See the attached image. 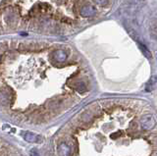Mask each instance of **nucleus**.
<instances>
[{"instance_id": "f257e3e1", "label": "nucleus", "mask_w": 157, "mask_h": 156, "mask_svg": "<svg viewBox=\"0 0 157 156\" xmlns=\"http://www.w3.org/2000/svg\"><path fill=\"white\" fill-rule=\"evenodd\" d=\"M156 125V119L153 115L146 114L140 119V126L144 130H151Z\"/></svg>"}, {"instance_id": "f03ea898", "label": "nucleus", "mask_w": 157, "mask_h": 156, "mask_svg": "<svg viewBox=\"0 0 157 156\" xmlns=\"http://www.w3.org/2000/svg\"><path fill=\"white\" fill-rule=\"evenodd\" d=\"M24 139H25L26 141L28 142H40L41 141V137L38 136V134L31 133V132H26L25 134H24Z\"/></svg>"}, {"instance_id": "7ed1b4c3", "label": "nucleus", "mask_w": 157, "mask_h": 156, "mask_svg": "<svg viewBox=\"0 0 157 156\" xmlns=\"http://www.w3.org/2000/svg\"><path fill=\"white\" fill-rule=\"evenodd\" d=\"M130 34L133 36V39H135V41H137L138 45L140 46V50H141V52L143 53V55H144L146 58H151V57H152V55H151V52L149 51L147 47H146L143 43H141V41H140V39H138L135 36H133V34H132V33H130Z\"/></svg>"}, {"instance_id": "20e7f679", "label": "nucleus", "mask_w": 157, "mask_h": 156, "mask_svg": "<svg viewBox=\"0 0 157 156\" xmlns=\"http://www.w3.org/2000/svg\"><path fill=\"white\" fill-rule=\"evenodd\" d=\"M95 14V8L93 6H85L81 10V15L83 17H91Z\"/></svg>"}, {"instance_id": "39448f33", "label": "nucleus", "mask_w": 157, "mask_h": 156, "mask_svg": "<svg viewBox=\"0 0 157 156\" xmlns=\"http://www.w3.org/2000/svg\"><path fill=\"white\" fill-rule=\"evenodd\" d=\"M71 153V148L67 144L61 143L58 147V154L59 156H69Z\"/></svg>"}, {"instance_id": "423d86ee", "label": "nucleus", "mask_w": 157, "mask_h": 156, "mask_svg": "<svg viewBox=\"0 0 157 156\" xmlns=\"http://www.w3.org/2000/svg\"><path fill=\"white\" fill-rule=\"evenodd\" d=\"M66 58H67L66 53L64 51H62V50H59V51H57L55 53V59L59 62H63L64 60H66Z\"/></svg>"}, {"instance_id": "0eeeda50", "label": "nucleus", "mask_w": 157, "mask_h": 156, "mask_svg": "<svg viewBox=\"0 0 157 156\" xmlns=\"http://www.w3.org/2000/svg\"><path fill=\"white\" fill-rule=\"evenodd\" d=\"M96 2H97V4L101 5V6H105L108 3V0H95Z\"/></svg>"}, {"instance_id": "6e6552de", "label": "nucleus", "mask_w": 157, "mask_h": 156, "mask_svg": "<svg viewBox=\"0 0 157 156\" xmlns=\"http://www.w3.org/2000/svg\"><path fill=\"white\" fill-rule=\"evenodd\" d=\"M121 136V133H120V132H117V133L111 134V137L112 139H116L117 136Z\"/></svg>"}, {"instance_id": "1a4fd4ad", "label": "nucleus", "mask_w": 157, "mask_h": 156, "mask_svg": "<svg viewBox=\"0 0 157 156\" xmlns=\"http://www.w3.org/2000/svg\"><path fill=\"white\" fill-rule=\"evenodd\" d=\"M31 156H39V154L38 153L36 150H31Z\"/></svg>"}]
</instances>
